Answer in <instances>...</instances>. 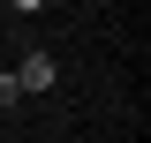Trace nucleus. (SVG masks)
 <instances>
[{
  "label": "nucleus",
  "instance_id": "obj_1",
  "mask_svg": "<svg viewBox=\"0 0 151 143\" xmlns=\"http://www.w3.org/2000/svg\"><path fill=\"white\" fill-rule=\"evenodd\" d=\"M8 75H15V98H45V90H53V75H60V60H53V53H23Z\"/></svg>",
  "mask_w": 151,
  "mask_h": 143
},
{
  "label": "nucleus",
  "instance_id": "obj_2",
  "mask_svg": "<svg viewBox=\"0 0 151 143\" xmlns=\"http://www.w3.org/2000/svg\"><path fill=\"white\" fill-rule=\"evenodd\" d=\"M0 106H15V75H8V68H0Z\"/></svg>",
  "mask_w": 151,
  "mask_h": 143
}]
</instances>
